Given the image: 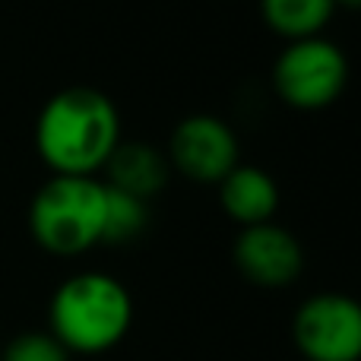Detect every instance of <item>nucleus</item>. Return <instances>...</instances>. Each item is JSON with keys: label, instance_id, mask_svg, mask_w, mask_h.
<instances>
[{"label": "nucleus", "instance_id": "nucleus-9", "mask_svg": "<svg viewBox=\"0 0 361 361\" xmlns=\"http://www.w3.org/2000/svg\"><path fill=\"white\" fill-rule=\"evenodd\" d=\"M102 175H105L108 187L149 203L152 197H159L169 187L171 165H169V156L162 149H156L152 143H124L121 140L118 149L108 156Z\"/></svg>", "mask_w": 361, "mask_h": 361}, {"label": "nucleus", "instance_id": "nucleus-4", "mask_svg": "<svg viewBox=\"0 0 361 361\" xmlns=\"http://www.w3.org/2000/svg\"><path fill=\"white\" fill-rule=\"evenodd\" d=\"M349 86V57L333 38L307 35L286 42L273 63V92L292 111H324Z\"/></svg>", "mask_w": 361, "mask_h": 361}, {"label": "nucleus", "instance_id": "nucleus-12", "mask_svg": "<svg viewBox=\"0 0 361 361\" xmlns=\"http://www.w3.org/2000/svg\"><path fill=\"white\" fill-rule=\"evenodd\" d=\"M0 361H70V352L51 330H29L0 349Z\"/></svg>", "mask_w": 361, "mask_h": 361}, {"label": "nucleus", "instance_id": "nucleus-1", "mask_svg": "<svg viewBox=\"0 0 361 361\" xmlns=\"http://www.w3.org/2000/svg\"><path fill=\"white\" fill-rule=\"evenodd\" d=\"M121 143V111L102 89L67 86L44 102L35 149L51 175L95 178Z\"/></svg>", "mask_w": 361, "mask_h": 361}, {"label": "nucleus", "instance_id": "nucleus-5", "mask_svg": "<svg viewBox=\"0 0 361 361\" xmlns=\"http://www.w3.org/2000/svg\"><path fill=\"white\" fill-rule=\"evenodd\" d=\"M292 343L305 361H361V301L345 292L307 295L292 314Z\"/></svg>", "mask_w": 361, "mask_h": 361}, {"label": "nucleus", "instance_id": "nucleus-2", "mask_svg": "<svg viewBox=\"0 0 361 361\" xmlns=\"http://www.w3.org/2000/svg\"><path fill=\"white\" fill-rule=\"evenodd\" d=\"M133 326V298L111 273L86 269L57 286L48 305V330L70 355H102L124 343Z\"/></svg>", "mask_w": 361, "mask_h": 361}, {"label": "nucleus", "instance_id": "nucleus-10", "mask_svg": "<svg viewBox=\"0 0 361 361\" xmlns=\"http://www.w3.org/2000/svg\"><path fill=\"white\" fill-rule=\"evenodd\" d=\"M336 13V0H260V16L267 29L295 42L307 35H324Z\"/></svg>", "mask_w": 361, "mask_h": 361}, {"label": "nucleus", "instance_id": "nucleus-8", "mask_svg": "<svg viewBox=\"0 0 361 361\" xmlns=\"http://www.w3.org/2000/svg\"><path fill=\"white\" fill-rule=\"evenodd\" d=\"M216 187H219V203H222L225 216L235 225H241V228L276 219V209H279V200H282L279 184L260 165L238 162Z\"/></svg>", "mask_w": 361, "mask_h": 361}, {"label": "nucleus", "instance_id": "nucleus-6", "mask_svg": "<svg viewBox=\"0 0 361 361\" xmlns=\"http://www.w3.org/2000/svg\"><path fill=\"white\" fill-rule=\"evenodd\" d=\"M165 156L180 178L193 184H219L241 162V143L228 121L216 114H190L171 130Z\"/></svg>", "mask_w": 361, "mask_h": 361}, {"label": "nucleus", "instance_id": "nucleus-11", "mask_svg": "<svg viewBox=\"0 0 361 361\" xmlns=\"http://www.w3.org/2000/svg\"><path fill=\"white\" fill-rule=\"evenodd\" d=\"M146 228H149V203L140 197H130V193H124V190L108 187L102 244H130V241H137Z\"/></svg>", "mask_w": 361, "mask_h": 361}, {"label": "nucleus", "instance_id": "nucleus-7", "mask_svg": "<svg viewBox=\"0 0 361 361\" xmlns=\"http://www.w3.org/2000/svg\"><path fill=\"white\" fill-rule=\"evenodd\" d=\"M238 273L257 288H288L305 273V247L279 222H260L238 231L231 244Z\"/></svg>", "mask_w": 361, "mask_h": 361}, {"label": "nucleus", "instance_id": "nucleus-13", "mask_svg": "<svg viewBox=\"0 0 361 361\" xmlns=\"http://www.w3.org/2000/svg\"><path fill=\"white\" fill-rule=\"evenodd\" d=\"M336 10H349V13H361V0H336Z\"/></svg>", "mask_w": 361, "mask_h": 361}, {"label": "nucleus", "instance_id": "nucleus-3", "mask_svg": "<svg viewBox=\"0 0 361 361\" xmlns=\"http://www.w3.org/2000/svg\"><path fill=\"white\" fill-rule=\"evenodd\" d=\"M108 187L86 175H51L29 203V231L54 257H80L102 244Z\"/></svg>", "mask_w": 361, "mask_h": 361}]
</instances>
